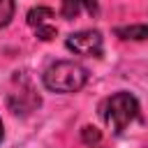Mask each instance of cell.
<instances>
[{
	"label": "cell",
	"instance_id": "8992f818",
	"mask_svg": "<svg viewBox=\"0 0 148 148\" xmlns=\"http://www.w3.org/2000/svg\"><path fill=\"white\" fill-rule=\"evenodd\" d=\"M14 9H16V5L12 0H0V28L9 25V21L14 18Z\"/></svg>",
	"mask_w": 148,
	"mask_h": 148
},
{
	"label": "cell",
	"instance_id": "ba28073f",
	"mask_svg": "<svg viewBox=\"0 0 148 148\" xmlns=\"http://www.w3.org/2000/svg\"><path fill=\"white\" fill-rule=\"evenodd\" d=\"M35 32H37V37L44 39V42H49V39H53V37L58 35V30H56L53 25H39V28H35Z\"/></svg>",
	"mask_w": 148,
	"mask_h": 148
},
{
	"label": "cell",
	"instance_id": "9c48e42d",
	"mask_svg": "<svg viewBox=\"0 0 148 148\" xmlns=\"http://www.w3.org/2000/svg\"><path fill=\"white\" fill-rule=\"evenodd\" d=\"M79 9H81V5L69 0V2H62V9H60V12H62V16H65V18H74V16L79 14Z\"/></svg>",
	"mask_w": 148,
	"mask_h": 148
},
{
	"label": "cell",
	"instance_id": "52a82bcc",
	"mask_svg": "<svg viewBox=\"0 0 148 148\" xmlns=\"http://www.w3.org/2000/svg\"><path fill=\"white\" fill-rule=\"evenodd\" d=\"M99 139H102V132H99L97 127L86 125V127L81 130V141H83L86 146H95V143H99Z\"/></svg>",
	"mask_w": 148,
	"mask_h": 148
},
{
	"label": "cell",
	"instance_id": "6da1fadb",
	"mask_svg": "<svg viewBox=\"0 0 148 148\" xmlns=\"http://www.w3.org/2000/svg\"><path fill=\"white\" fill-rule=\"evenodd\" d=\"M42 81L53 92H79L88 81V72L74 60H58L51 67H46Z\"/></svg>",
	"mask_w": 148,
	"mask_h": 148
},
{
	"label": "cell",
	"instance_id": "5b68a950",
	"mask_svg": "<svg viewBox=\"0 0 148 148\" xmlns=\"http://www.w3.org/2000/svg\"><path fill=\"white\" fill-rule=\"evenodd\" d=\"M46 18H53V9L51 7H32L28 12V23L32 28H39V25H46Z\"/></svg>",
	"mask_w": 148,
	"mask_h": 148
},
{
	"label": "cell",
	"instance_id": "277c9868",
	"mask_svg": "<svg viewBox=\"0 0 148 148\" xmlns=\"http://www.w3.org/2000/svg\"><path fill=\"white\" fill-rule=\"evenodd\" d=\"M116 35L120 39H146L148 37V25L141 23V25H120L116 28Z\"/></svg>",
	"mask_w": 148,
	"mask_h": 148
},
{
	"label": "cell",
	"instance_id": "7a4b0ae2",
	"mask_svg": "<svg viewBox=\"0 0 148 148\" xmlns=\"http://www.w3.org/2000/svg\"><path fill=\"white\" fill-rule=\"evenodd\" d=\"M136 113H139V102L132 92H125V90L111 95L102 104V118L116 134H120L136 118Z\"/></svg>",
	"mask_w": 148,
	"mask_h": 148
},
{
	"label": "cell",
	"instance_id": "30bf717a",
	"mask_svg": "<svg viewBox=\"0 0 148 148\" xmlns=\"http://www.w3.org/2000/svg\"><path fill=\"white\" fill-rule=\"evenodd\" d=\"M2 134H5V132H2V123H0V141H2Z\"/></svg>",
	"mask_w": 148,
	"mask_h": 148
},
{
	"label": "cell",
	"instance_id": "3957f363",
	"mask_svg": "<svg viewBox=\"0 0 148 148\" xmlns=\"http://www.w3.org/2000/svg\"><path fill=\"white\" fill-rule=\"evenodd\" d=\"M65 46L76 56H99L102 53V35L99 30H79L65 39Z\"/></svg>",
	"mask_w": 148,
	"mask_h": 148
}]
</instances>
